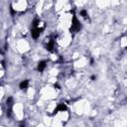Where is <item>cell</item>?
<instances>
[{
    "label": "cell",
    "instance_id": "obj_1",
    "mask_svg": "<svg viewBox=\"0 0 127 127\" xmlns=\"http://www.w3.org/2000/svg\"><path fill=\"white\" fill-rule=\"evenodd\" d=\"M46 67H47V62L42 61V62L39 63V64H38V70L39 71H43Z\"/></svg>",
    "mask_w": 127,
    "mask_h": 127
},
{
    "label": "cell",
    "instance_id": "obj_2",
    "mask_svg": "<svg viewBox=\"0 0 127 127\" xmlns=\"http://www.w3.org/2000/svg\"><path fill=\"white\" fill-rule=\"evenodd\" d=\"M19 87H20L22 90L27 89V88L29 87V81H28V80H23V81H21V83H20Z\"/></svg>",
    "mask_w": 127,
    "mask_h": 127
}]
</instances>
